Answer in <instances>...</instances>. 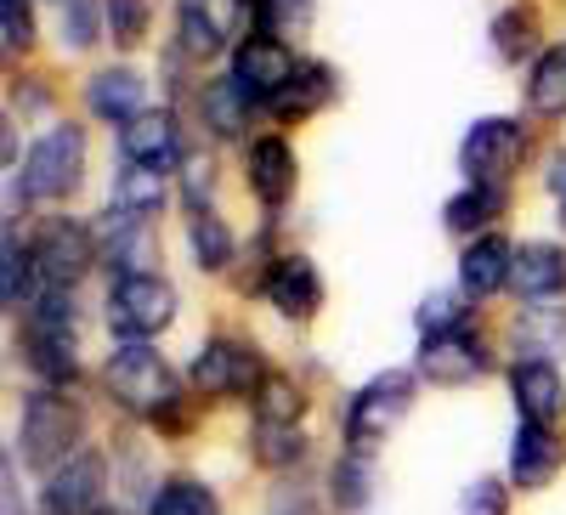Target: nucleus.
Instances as JSON below:
<instances>
[{"mask_svg": "<svg viewBox=\"0 0 566 515\" xmlns=\"http://www.w3.org/2000/svg\"><path fill=\"white\" fill-rule=\"evenodd\" d=\"M488 368V351L482 340L459 329V335H431L419 351V374L424 380H437V386H464V380H476V374Z\"/></svg>", "mask_w": 566, "mask_h": 515, "instance_id": "nucleus-13", "label": "nucleus"}, {"mask_svg": "<svg viewBox=\"0 0 566 515\" xmlns=\"http://www.w3.org/2000/svg\"><path fill=\"white\" fill-rule=\"evenodd\" d=\"M522 154H527V130L515 119H476L464 136V148H459L476 187H504L515 176V165H522Z\"/></svg>", "mask_w": 566, "mask_h": 515, "instance_id": "nucleus-6", "label": "nucleus"}, {"mask_svg": "<svg viewBox=\"0 0 566 515\" xmlns=\"http://www.w3.org/2000/svg\"><path fill=\"white\" fill-rule=\"evenodd\" d=\"M510 284L515 295H527V301H549L566 290V250L555 244H522L515 250V266H510Z\"/></svg>", "mask_w": 566, "mask_h": 515, "instance_id": "nucleus-18", "label": "nucleus"}, {"mask_svg": "<svg viewBox=\"0 0 566 515\" xmlns=\"http://www.w3.org/2000/svg\"><path fill=\"white\" fill-rule=\"evenodd\" d=\"M250 18H255V0H181V18H176L181 23V52L210 57V52L239 40Z\"/></svg>", "mask_w": 566, "mask_h": 515, "instance_id": "nucleus-7", "label": "nucleus"}, {"mask_svg": "<svg viewBox=\"0 0 566 515\" xmlns=\"http://www.w3.org/2000/svg\"><path fill=\"white\" fill-rule=\"evenodd\" d=\"M187 239H193V255L205 272H221L232 261V232L221 227V216L210 210H193V221H187Z\"/></svg>", "mask_w": 566, "mask_h": 515, "instance_id": "nucleus-30", "label": "nucleus"}, {"mask_svg": "<svg viewBox=\"0 0 566 515\" xmlns=\"http://www.w3.org/2000/svg\"><path fill=\"white\" fill-rule=\"evenodd\" d=\"M148 515H216V493L205 482H193V476H176V482H165L154 493Z\"/></svg>", "mask_w": 566, "mask_h": 515, "instance_id": "nucleus-29", "label": "nucleus"}, {"mask_svg": "<svg viewBox=\"0 0 566 515\" xmlns=\"http://www.w3.org/2000/svg\"><path fill=\"white\" fill-rule=\"evenodd\" d=\"M549 193H555V199L566 204V148H560V154L549 159Z\"/></svg>", "mask_w": 566, "mask_h": 515, "instance_id": "nucleus-40", "label": "nucleus"}, {"mask_svg": "<svg viewBox=\"0 0 566 515\" xmlns=\"http://www.w3.org/2000/svg\"><path fill=\"white\" fill-rule=\"evenodd\" d=\"M142 97H148V80L136 69H103L97 80L85 85V103L97 119H114V125H130L142 119Z\"/></svg>", "mask_w": 566, "mask_h": 515, "instance_id": "nucleus-17", "label": "nucleus"}, {"mask_svg": "<svg viewBox=\"0 0 566 515\" xmlns=\"http://www.w3.org/2000/svg\"><path fill=\"white\" fill-rule=\"evenodd\" d=\"M199 108H205V125H210L216 136H239V130L250 125V97H244L239 85H232V74H227V80H210V85H205Z\"/></svg>", "mask_w": 566, "mask_h": 515, "instance_id": "nucleus-25", "label": "nucleus"}, {"mask_svg": "<svg viewBox=\"0 0 566 515\" xmlns=\"http://www.w3.org/2000/svg\"><path fill=\"white\" fill-rule=\"evenodd\" d=\"M295 57H290V45L272 40V34H250L239 52H232V85L244 91L250 103H272L283 85L295 80Z\"/></svg>", "mask_w": 566, "mask_h": 515, "instance_id": "nucleus-9", "label": "nucleus"}, {"mask_svg": "<svg viewBox=\"0 0 566 515\" xmlns=\"http://www.w3.org/2000/svg\"><path fill=\"white\" fill-rule=\"evenodd\" d=\"M63 40L74 52H85L97 40V0H63Z\"/></svg>", "mask_w": 566, "mask_h": 515, "instance_id": "nucleus-36", "label": "nucleus"}, {"mask_svg": "<svg viewBox=\"0 0 566 515\" xmlns=\"http://www.w3.org/2000/svg\"><path fill=\"white\" fill-rule=\"evenodd\" d=\"M533 12H504L499 23H493V52L504 57V63H522L527 52H533Z\"/></svg>", "mask_w": 566, "mask_h": 515, "instance_id": "nucleus-34", "label": "nucleus"}, {"mask_svg": "<svg viewBox=\"0 0 566 515\" xmlns=\"http://www.w3.org/2000/svg\"><path fill=\"white\" fill-rule=\"evenodd\" d=\"M301 408H306V397H301V386L290 380V374H266V380L255 386V419L261 425H295Z\"/></svg>", "mask_w": 566, "mask_h": 515, "instance_id": "nucleus-26", "label": "nucleus"}, {"mask_svg": "<svg viewBox=\"0 0 566 515\" xmlns=\"http://www.w3.org/2000/svg\"><path fill=\"white\" fill-rule=\"evenodd\" d=\"M499 210H504V187H476L470 181L459 199H448V227L453 232H482Z\"/></svg>", "mask_w": 566, "mask_h": 515, "instance_id": "nucleus-28", "label": "nucleus"}, {"mask_svg": "<svg viewBox=\"0 0 566 515\" xmlns=\"http://www.w3.org/2000/svg\"><path fill=\"white\" fill-rule=\"evenodd\" d=\"M0 29H7V45H12V52L34 45V18H29L23 0H0Z\"/></svg>", "mask_w": 566, "mask_h": 515, "instance_id": "nucleus-38", "label": "nucleus"}, {"mask_svg": "<svg viewBox=\"0 0 566 515\" xmlns=\"http://www.w3.org/2000/svg\"><path fill=\"white\" fill-rule=\"evenodd\" d=\"M45 509L52 515H97L103 509V459L97 453H74L63 471H52Z\"/></svg>", "mask_w": 566, "mask_h": 515, "instance_id": "nucleus-12", "label": "nucleus"}, {"mask_svg": "<svg viewBox=\"0 0 566 515\" xmlns=\"http://www.w3.org/2000/svg\"><path fill=\"white\" fill-rule=\"evenodd\" d=\"M114 204H119L125 216H136V221L159 216V204H165V176H159L154 165H125L119 181H114Z\"/></svg>", "mask_w": 566, "mask_h": 515, "instance_id": "nucleus-24", "label": "nucleus"}, {"mask_svg": "<svg viewBox=\"0 0 566 515\" xmlns=\"http://www.w3.org/2000/svg\"><path fill=\"white\" fill-rule=\"evenodd\" d=\"M29 250H34V272L45 277V290H74L85 277V266L97 261L91 255V232L74 221H45Z\"/></svg>", "mask_w": 566, "mask_h": 515, "instance_id": "nucleus-10", "label": "nucleus"}, {"mask_svg": "<svg viewBox=\"0 0 566 515\" xmlns=\"http://www.w3.org/2000/svg\"><path fill=\"white\" fill-rule=\"evenodd\" d=\"M464 312H470V306H459L453 290L424 295V306H419V329H424V340H431V335H459V329H464Z\"/></svg>", "mask_w": 566, "mask_h": 515, "instance_id": "nucleus-35", "label": "nucleus"}, {"mask_svg": "<svg viewBox=\"0 0 566 515\" xmlns=\"http://www.w3.org/2000/svg\"><path fill=\"white\" fill-rule=\"evenodd\" d=\"M464 515H504V487L499 482H476L464 493Z\"/></svg>", "mask_w": 566, "mask_h": 515, "instance_id": "nucleus-39", "label": "nucleus"}, {"mask_svg": "<svg viewBox=\"0 0 566 515\" xmlns=\"http://www.w3.org/2000/svg\"><path fill=\"white\" fill-rule=\"evenodd\" d=\"M176 317V290L154 272H125L119 284L108 290V323L119 335L142 340V335H159L165 323Z\"/></svg>", "mask_w": 566, "mask_h": 515, "instance_id": "nucleus-5", "label": "nucleus"}, {"mask_svg": "<svg viewBox=\"0 0 566 515\" xmlns=\"http://www.w3.org/2000/svg\"><path fill=\"white\" fill-rule=\"evenodd\" d=\"M80 442V408L57 391H34L18 419V448L34 471H63Z\"/></svg>", "mask_w": 566, "mask_h": 515, "instance_id": "nucleus-2", "label": "nucleus"}, {"mask_svg": "<svg viewBox=\"0 0 566 515\" xmlns=\"http://www.w3.org/2000/svg\"><path fill=\"white\" fill-rule=\"evenodd\" d=\"M103 18H108V34L119 45H142L148 18H154V0H103Z\"/></svg>", "mask_w": 566, "mask_h": 515, "instance_id": "nucleus-31", "label": "nucleus"}, {"mask_svg": "<svg viewBox=\"0 0 566 515\" xmlns=\"http://www.w3.org/2000/svg\"><path fill=\"white\" fill-rule=\"evenodd\" d=\"M97 515H114V509H97Z\"/></svg>", "mask_w": 566, "mask_h": 515, "instance_id": "nucleus-41", "label": "nucleus"}, {"mask_svg": "<svg viewBox=\"0 0 566 515\" xmlns=\"http://www.w3.org/2000/svg\"><path fill=\"white\" fill-rule=\"evenodd\" d=\"M510 266H515V250L499 232H482V239H470V250L459 255V284H464V295L488 301L510 284Z\"/></svg>", "mask_w": 566, "mask_h": 515, "instance_id": "nucleus-15", "label": "nucleus"}, {"mask_svg": "<svg viewBox=\"0 0 566 515\" xmlns=\"http://www.w3.org/2000/svg\"><path fill=\"white\" fill-rule=\"evenodd\" d=\"M181 187H187V199H193V210H205L210 187H216V165H210L205 154H187V165H181Z\"/></svg>", "mask_w": 566, "mask_h": 515, "instance_id": "nucleus-37", "label": "nucleus"}, {"mask_svg": "<svg viewBox=\"0 0 566 515\" xmlns=\"http://www.w3.org/2000/svg\"><path fill=\"white\" fill-rule=\"evenodd\" d=\"M29 277H34V250H23L18 239H7V277H0V301H7L12 312L34 306L29 301Z\"/></svg>", "mask_w": 566, "mask_h": 515, "instance_id": "nucleus-32", "label": "nucleus"}, {"mask_svg": "<svg viewBox=\"0 0 566 515\" xmlns=\"http://www.w3.org/2000/svg\"><path fill=\"white\" fill-rule=\"evenodd\" d=\"M301 453H306V437L295 425H261V437H255V459L261 464L283 471V464H301Z\"/></svg>", "mask_w": 566, "mask_h": 515, "instance_id": "nucleus-33", "label": "nucleus"}, {"mask_svg": "<svg viewBox=\"0 0 566 515\" xmlns=\"http://www.w3.org/2000/svg\"><path fill=\"white\" fill-rule=\"evenodd\" d=\"M413 408V374L391 368V374H374V380L352 397V413H346V453H368L391 437V425Z\"/></svg>", "mask_w": 566, "mask_h": 515, "instance_id": "nucleus-3", "label": "nucleus"}, {"mask_svg": "<svg viewBox=\"0 0 566 515\" xmlns=\"http://www.w3.org/2000/svg\"><path fill=\"white\" fill-rule=\"evenodd\" d=\"M266 380L261 374V357L244 346V340H210V346H199V357H193V391L199 397H244V391H255Z\"/></svg>", "mask_w": 566, "mask_h": 515, "instance_id": "nucleus-8", "label": "nucleus"}, {"mask_svg": "<svg viewBox=\"0 0 566 515\" xmlns=\"http://www.w3.org/2000/svg\"><path fill=\"white\" fill-rule=\"evenodd\" d=\"M527 103H533V114H544V119H560V114H566V45H549V52L533 63Z\"/></svg>", "mask_w": 566, "mask_h": 515, "instance_id": "nucleus-23", "label": "nucleus"}, {"mask_svg": "<svg viewBox=\"0 0 566 515\" xmlns=\"http://www.w3.org/2000/svg\"><path fill=\"white\" fill-rule=\"evenodd\" d=\"M250 187L261 204H283L295 193V148L283 143V136H261V143H250Z\"/></svg>", "mask_w": 566, "mask_h": 515, "instance_id": "nucleus-16", "label": "nucleus"}, {"mask_svg": "<svg viewBox=\"0 0 566 515\" xmlns=\"http://www.w3.org/2000/svg\"><path fill=\"white\" fill-rule=\"evenodd\" d=\"M119 148H125L130 165L165 170V165L176 159V119H170V114H142V119L119 125Z\"/></svg>", "mask_w": 566, "mask_h": 515, "instance_id": "nucleus-20", "label": "nucleus"}, {"mask_svg": "<svg viewBox=\"0 0 566 515\" xmlns=\"http://www.w3.org/2000/svg\"><path fill=\"white\" fill-rule=\"evenodd\" d=\"M80 170H85V130L52 125L23 159V193L29 199H63L80 187Z\"/></svg>", "mask_w": 566, "mask_h": 515, "instance_id": "nucleus-4", "label": "nucleus"}, {"mask_svg": "<svg viewBox=\"0 0 566 515\" xmlns=\"http://www.w3.org/2000/svg\"><path fill=\"white\" fill-rule=\"evenodd\" d=\"M328 493H335L340 509H363L374 493V459L368 453H340L335 471H328Z\"/></svg>", "mask_w": 566, "mask_h": 515, "instance_id": "nucleus-27", "label": "nucleus"}, {"mask_svg": "<svg viewBox=\"0 0 566 515\" xmlns=\"http://www.w3.org/2000/svg\"><path fill=\"white\" fill-rule=\"evenodd\" d=\"M261 290H266V301L283 317H312L323 306V277H317V266L306 255H277Z\"/></svg>", "mask_w": 566, "mask_h": 515, "instance_id": "nucleus-14", "label": "nucleus"}, {"mask_svg": "<svg viewBox=\"0 0 566 515\" xmlns=\"http://www.w3.org/2000/svg\"><path fill=\"white\" fill-rule=\"evenodd\" d=\"M555 471H560V448H555V437H549L544 425H527V419H522V431H515V448H510V476H515V487L538 493V487H549Z\"/></svg>", "mask_w": 566, "mask_h": 515, "instance_id": "nucleus-19", "label": "nucleus"}, {"mask_svg": "<svg viewBox=\"0 0 566 515\" xmlns=\"http://www.w3.org/2000/svg\"><path fill=\"white\" fill-rule=\"evenodd\" d=\"M510 391H515V408H522L527 425L555 431V419L566 413V386H560L555 362H544V357L515 362V368H510Z\"/></svg>", "mask_w": 566, "mask_h": 515, "instance_id": "nucleus-11", "label": "nucleus"}, {"mask_svg": "<svg viewBox=\"0 0 566 515\" xmlns=\"http://www.w3.org/2000/svg\"><path fill=\"white\" fill-rule=\"evenodd\" d=\"M328 97H335V69H328V63H301L295 80L272 97V114L277 119H312Z\"/></svg>", "mask_w": 566, "mask_h": 515, "instance_id": "nucleus-21", "label": "nucleus"}, {"mask_svg": "<svg viewBox=\"0 0 566 515\" xmlns=\"http://www.w3.org/2000/svg\"><path fill=\"white\" fill-rule=\"evenodd\" d=\"M108 391L142 413V419H165L181 425V397H176V374L165 368V357H154L148 346H119L108 357Z\"/></svg>", "mask_w": 566, "mask_h": 515, "instance_id": "nucleus-1", "label": "nucleus"}, {"mask_svg": "<svg viewBox=\"0 0 566 515\" xmlns=\"http://www.w3.org/2000/svg\"><path fill=\"white\" fill-rule=\"evenodd\" d=\"M23 346H29V368L40 374L45 386H69L80 374L74 335H34V329H23Z\"/></svg>", "mask_w": 566, "mask_h": 515, "instance_id": "nucleus-22", "label": "nucleus"}]
</instances>
